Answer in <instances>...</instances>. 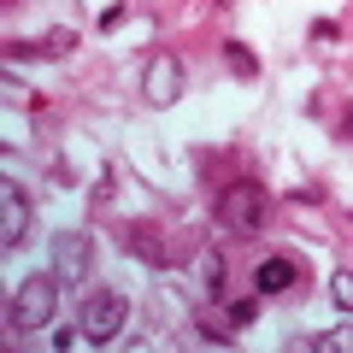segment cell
I'll return each instance as SVG.
<instances>
[{
	"label": "cell",
	"mask_w": 353,
	"mask_h": 353,
	"mask_svg": "<svg viewBox=\"0 0 353 353\" xmlns=\"http://www.w3.org/2000/svg\"><path fill=\"white\" fill-rule=\"evenodd\" d=\"M30 241V194H24V183H0V248L6 253H18Z\"/></svg>",
	"instance_id": "8992f818"
},
{
	"label": "cell",
	"mask_w": 353,
	"mask_h": 353,
	"mask_svg": "<svg viewBox=\"0 0 353 353\" xmlns=\"http://www.w3.org/2000/svg\"><path fill=\"white\" fill-rule=\"evenodd\" d=\"M347 224H353V206H347Z\"/></svg>",
	"instance_id": "ffe728a7"
},
{
	"label": "cell",
	"mask_w": 353,
	"mask_h": 353,
	"mask_svg": "<svg viewBox=\"0 0 353 353\" xmlns=\"http://www.w3.org/2000/svg\"><path fill=\"white\" fill-rule=\"evenodd\" d=\"M341 141H353V118H347V124H341Z\"/></svg>",
	"instance_id": "d6986e66"
},
{
	"label": "cell",
	"mask_w": 353,
	"mask_h": 353,
	"mask_svg": "<svg viewBox=\"0 0 353 353\" xmlns=\"http://www.w3.org/2000/svg\"><path fill=\"white\" fill-rule=\"evenodd\" d=\"M53 306H59V277H53V271H36V277L18 283L12 306H6V330H18V336L48 330L53 324Z\"/></svg>",
	"instance_id": "6da1fadb"
},
{
	"label": "cell",
	"mask_w": 353,
	"mask_h": 353,
	"mask_svg": "<svg viewBox=\"0 0 353 353\" xmlns=\"http://www.w3.org/2000/svg\"><path fill=\"white\" fill-rule=\"evenodd\" d=\"M130 324V301L118 289H101L88 294L83 318H77V330H83V341H94V347H106V341H118V330Z\"/></svg>",
	"instance_id": "3957f363"
},
{
	"label": "cell",
	"mask_w": 353,
	"mask_h": 353,
	"mask_svg": "<svg viewBox=\"0 0 353 353\" xmlns=\"http://www.w3.org/2000/svg\"><path fill=\"white\" fill-rule=\"evenodd\" d=\"M224 59H230V71H236V77H259V59H253V53L241 48V41H230V48H224Z\"/></svg>",
	"instance_id": "8fae6325"
},
{
	"label": "cell",
	"mask_w": 353,
	"mask_h": 353,
	"mask_svg": "<svg viewBox=\"0 0 353 353\" xmlns=\"http://www.w3.org/2000/svg\"><path fill=\"white\" fill-rule=\"evenodd\" d=\"M194 283H201V289L218 301V294H224V253H212V248L194 253Z\"/></svg>",
	"instance_id": "ba28073f"
},
{
	"label": "cell",
	"mask_w": 353,
	"mask_h": 353,
	"mask_svg": "<svg viewBox=\"0 0 353 353\" xmlns=\"http://www.w3.org/2000/svg\"><path fill=\"white\" fill-rule=\"evenodd\" d=\"M253 318H259V289H253V301H236V306H230V324H253Z\"/></svg>",
	"instance_id": "5bb4252c"
},
{
	"label": "cell",
	"mask_w": 353,
	"mask_h": 353,
	"mask_svg": "<svg viewBox=\"0 0 353 353\" xmlns=\"http://www.w3.org/2000/svg\"><path fill=\"white\" fill-rule=\"evenodd\" d=\"M6 53H12V59H36V53H41V41H12Z\"/></svg>",
	"instance_id": "ac0fdd59"
},
{
	"label": "cell",
	"mask_w": 353,
	"mask_h": 353,
	"mask_svg": "<svg viewBox=\"0 0 353 353\" xmlns=\"http://www.w3.org/2000/svg\"><path fill=\"white\" fill-rule=\"evenodd\" d=\"M294 283H301V271H294L289 253H271V259L253 265V289H259V294H289Z\"/></svg>",
	"instance_id": "52a82bcc"
},
{
	"label": "cell",
	"mask_w": 353,
	"mask_h": 353,
	"mask_svg": "<svg viewBox=\"0 0 353 353\" xmlns=\"http://www.w3.org/2000/svg\"><path fill=\"white\" fill-rule=\"evenodd\" d=\"M88 265H94V236H88V230H59V236H53V277L83 283Z\"/></svg>",
	"instance_id": "5b68a950"
},
{
	"label": "cell",
	"mask_w": 353,
	"mask_h": 353,
	"mask_svg": "<svg viewBox=\"0 0 353 353\" xmlns=\"http://www.w3.org/2000/svg\"><path fill=\"white\" fill-rule=\"evenodd\" d=\"M124 248L136 253V259H148V265H165V248H159V241H153V230H148V224H130Z\"/></svg>",
	"instance_id": "9c48e42d"
},
{
	"label": "cell",
	"mask_w": 353,
	"mask_h": 353,
	"mask_svg": "<svg viewBox=\"0 0 353 353\" xmlns=\"http://www.w3.org/2000/svg\"><path fill=\"white\" fill-rule=\"evenodd\" d=\"M330 301H336L341 312H353V271H336V277H330Z\"/></svg>",
	"instance_id": "7c38bea8"
},
{
	"label": "cell",
	"mask_w": 353,
	"mask_h": 353,
	"mask_svg": "<svg viewBox=\"0 0 353 353\" xmlns=\"http://www.w3.org/2000/svg\"><path fill=\"white\" fill-rule=\"evenodd\" d=\"M318 353H353V330H336V336H318Z\"/></svg>",
	"instance_id": "4fadbf2b"
},
{
	"label": "cell",
	"mask_w": 353,
	"mask_h": 353,
	"mask_svg": "<svg viewBox=\"0 0 353 353\" xmlns=\"http://www.w3.org/2000/svg\"><path fill=\"white\" fill-rule=\"evenodd\" d=\"M77 48V30H65V24H53L48 36H41V53H48V59H59V53H71Z\"/></svg>",
	"instance_id": "30bf717a"
},
{
	"label": "cell",
	"mask_w": 353,
	"mask_h": 353,
	"mask_svg": "<svg viewBox=\"0 0 353 353\" xmlns=\"http://www.w3.org/2000/svg\"><path fill=\"white\" fill-rule=\"evenodd\" d=\"M6 101H12V106H36V94H30L18 77H6Z\"/></svg>",
	"instance_id": "2e32d148"
},
{
	"label": "cell",
	"mask_w": 353,
	"mask_h": 353,
	"mask_svg": "<svg viewBox=\"0 0 353 353\" xmlns=\"http://www.w3.org/2000/svg\"><path fill=\"white\" fill-rule=\"evenodd\" d=\"M289 201L294 206H318V201H324V189H318V183H301V189H289Z\"/></svg>",
	"instance_id": "9a60e30c"
},
{
	"label": "cell",
	"mask_w": 353,
	"mask_h": 353,
	"mask_svg": "<svg viewBox=\"0 0 353 353\" xmlns=\"http://www.w3.org/2000/svg\"><path fill=\"white\" fill-rule=\"evenodd\" d=\"M118 24H124V0H118V6H101V30H106V36H112Z\"/></svg>",
	"instance_id": "e0dca14e"
},
{
	"label": "cell",
	"mask_w": 353,
	"mask_h": 353,
	"mask_svg": "<svg viewBox=\"0 0 353 353\" xmlns=\"http://www.w3.org/2000/svg\"><path fill=\"white\" fill-rule=\"evenodd\" d=\"M141 101L148 106H176L183 101V59L176 53H153L141 65Z\"/></svg>",
	"instance_id": "277c9868"
},
{
	"label": "cell",
	"mask_w": 353,
	"mask_h": 353,
	"mask_svg": "<svg viewBox=\"0 0 353 353\" xmlns=\"http://www.w3.org/2000/svg\"><path fill=\"white\" fill-rule=\"evenodd\" d=\"M265 218H271V201H265V189L253 176H236V183L218 194V224L236 230V236H259Z\"/></svg>",
	"instance_id": "7a4b0ae2"
}]
</instances>
